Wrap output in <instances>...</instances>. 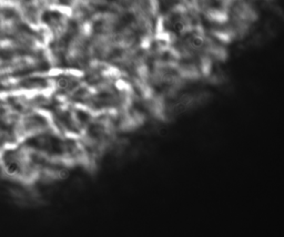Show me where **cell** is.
<instances>
[{
  "instance_id": "cell-1",
  "label": "cell",
  "mask_w": 284,
  "mask_h": 237,
  "mask_svg": "<svg viewBox=\"0 0 284 237\" xmlns=\"http://www.w3.org/2000/svg\"><path fill=\"white\" fill-rule=\"evenodd\" d=\"M169 27L172 32H174L175 34H181L184 32L186 30V22L181 17L179 16H174L170 19L169 21Z\"/></svg>"
},
{
  "instance_id": "cell-2",
  "label": "cell",
  "mask_w": 284,
  "mask_h": 237,
  "mask_svg": "<svg viewBox=\"0 0 284 237\" xmlns=\"http://www.w3.org/2000/svg\"><path fill=\"white\" fill-rule=\"evenodd\" d=\"M20 171V165L16 161H9L5 165V173L9 176H14Z\"/></svg>"
},
{
  "instance_id": "cell-3",
  "label": "cell",
  "mask_w": 284,
  "mask_h": 237,
  "mask_svg": "<svg viewBox=\"0 0 284 237\" xmlns=\"http://www.w3.org/2000/svg\"><path fill=\"white\" fill-rule=\"evenodd\" d=\"M57 87H58L59 89H61V90H67V89H69L71 85H72V80L70 79V78H66V77H61V78H58V80H57Z\"/></svg>"
},
{
  "instance_id": "cell-4",
  "label": "cell",
  "mask_w": 284,
  "mask_h": 237,
  "mask_svg": "<svg viewBox=\"0 0 284 237\" xmlns=\"http://www.w3.org/2000/svg\"><path fill=\"white\" fill-rule=\"evenodd\" d=\"M189 44L192 48H200L202 47L203 44V39L201 36H198V34H192V36L189 37Z\"/></svg>"
}]
</instances>
